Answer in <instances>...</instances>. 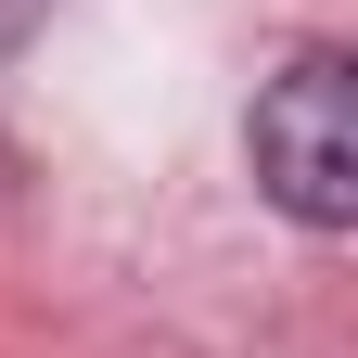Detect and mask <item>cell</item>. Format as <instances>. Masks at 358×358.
<instances>
[{"instance_id": "1", "label": "cell", "mask_w": 358, "mask_h": 358, "mask_svg": "<svg viewBox=\"0 0 358 358\" xmlns=\"http://www.w3.org/2000/svg\"><path fill=\"white\" fill-rule=\"evenodd\" d=\"M256 192L294 217V231H345L358 217V64L345 52H294L282 77L256 90Z\"/></svg>"}]
</instances>
